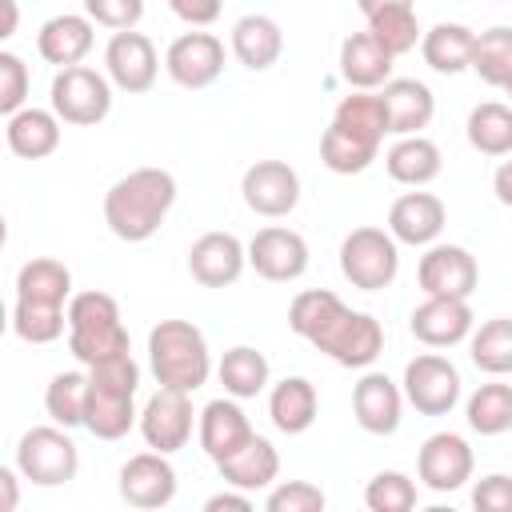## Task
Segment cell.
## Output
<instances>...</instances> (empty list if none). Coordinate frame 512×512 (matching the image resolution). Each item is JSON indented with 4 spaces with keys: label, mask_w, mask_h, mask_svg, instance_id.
Instances as JSON below:
<instances>
[{
    "label": "cell",
    "mask_w": 512,
    "mask_h": 512,
    "mask_svg": "<svg viewBox=\"0 0 512 512\" xmlns=\"http://www.w3.org/2000/svg\"><path fill=\"white\" fill-rule=\"evenodd\" d=\"M364 504L372 512H412L416 508V480L388 468V472H376L364 488Z\"/></svg>",
    "instance_id": "7bdbcfd3"
},
{
    "label": "cell",
    "mask_w": 512,
    "mask_h": 512,
    "mask_svg": "<svg viewBox=\"0 0 512 512\" xmlns=\"http://www.w3.org/2000/svg\"><path fill=\"white\" fill-rule=\"evenodd\" d=\"M444 220H448L444 200L432 192H404L388 208V232L396 236V244H412V248L436 244V236L444 232Z\"/></svg>",
    "instance_id": "44dd1931"
},
{
    "label": "cell",
    "mask_w": 512,
    "mask_h": 512,
    "mask_svg": "<svg viewBox=\"0 0 512 512\" xmlns=\"http://www.w3.org/2000/svg\"><path fill=\"white\" fill-rule=\"evenodd\" d=\"M44 408H48V416L56 424L80 428L84 424V408H88V372H56L48 380Z\"/></svg>",
    "instance_id": "f35d334b"
},
{
    "label": "cell",
    "mask_w": 512,
    "mask_h": 512,
    "mask_svg": "<svg viewBox=\"0 0 512 512\" xmlns=\"http://www.w3.org/2000/svg\"><path fill=\"white\" fill-rule=\"evenodd\" d=\"M248 264L256 268V276H264L272 284H288L308 272V244L300 232L268 224L248 240Z\"/></svg>",
    "instance_id": "9a60e30c"
},
{
    "label": "cell",
    "mask_w": 512,
    "mask_h": 512,
    "mask_svg": "<svg viewBox=\"0 0 512 512\" xmlns=\"http://www.w3.org/2000/svg\"><path fill=\"white\" fill-rule=\"evenodd\" d=\"M472 324H476V316H472L468 300H460V296H428L408 316L412 336L420 344H428V348H452V344L468 340Z\"/></svg>",
    "instance_id": "d6986e66"
},
{
    "label": "cell",
    "mask_w": 512,
    "mask_h": 512,
    "mask_svg": "<svg viewBox=\"0 0 512 512\" xmlns=\"http://www.w3.org/2000/svg\"><path fill=\"white\" fill-rule=\"evenodd\" d=\"M472 48H476V32L468 24H432L424 36H420V52H424V64L432 72H444V76H456L464 68H472Z\"/></svg>",
    "instance_id": "4dcf8cb0"
},
{
    "label": "cell",
    "mask_w": 512,
    "mask_h": 512,
    "mask_svg": "<svg viewBox=\"0 0 512 512\" xmlns=\"http://www.w3.org/2000/svg\"><path fill=\"white\" fill-rule=\"evenodd\" d=\"M324 504H328V496L312 480H284L264 500L268 512H324Z\"/></svg>",
    "instance_id": "f6af8a7d"
},
{
    "label": "cell",
    "mask_w": 512,
    "mask_h": 512,
    "mask_svg": "<svg viewBox=\"0 0 512 512\" xmlns=\"http://www.w3.org/2000/svg\"><path fill=\"white\" fill-rule=\"evenodd\" d=\"M332 124H340V128H348V132H356V136H364V140H384V132H388V112H384V100L376 96V92H352V96H344L340 104H336V116H332Z\"/></svg>",
    "instance_id": "ab89813d"
},
{
    "label": "cell",
    "mask_w": 512,
    "mask_h": 512,
    "mask_svg": "<svg viewBox=\"0 0 512 512\" xmlns=\"http://www.w3.org/2000/svg\"><path fill=\"white\" fill-rule=\"evenodd\" d=\"M404 400L420 412V416H448L456 404H460V372L452 360L436 356V352H424V356H412L404 364Z\"/></svg>",
    "instance_id": "9c48e42d"
},
{
    "label": "cell",
    "mask_w": 512,
    "mask_h": 512,
    "mask_svg": "<svg viewBox=\"0 0 512 512\" xmlns=\"http://www.w3.org/2000/svg\"><path fill=\"white\" fill-rule=\"evenodd\" d=\"M492 192H496V200H500L504 208H512V160H504V164L496 168V176H492Z\"/></svg>",
    "instance_id": "816d5d0a"
},
{
    "label": "cell",
    "mask_w": 512,
    "mask_h": 512,
    "mask_svg": "<svg viewBox=\"0 0 512 512\" xmlns=\"http://www.w3.org/2000/svg\"><path fill=\"white\" fill-rule=\"evenodd\" d=\"M344 308V300L336 296V292H328V288H308V292H300L296 300H292V308H288V328L300 336V340H316L332 320H336V312Z\"/></svg>",
    "instance_id": "74e56055"
},
{
    "label": "cell",
    "mask_w": 512,
    "mask_h": 512,
    "mask_svg": "<svg viewBox=\"0 0 512 512\" xmlns=\"http://www.w3.org/2000/svg\"><path fill=\"white\" fill-rule=\"evenodd\" d=\"M92 16H76V12H60V16H52V20H44L40 24V32H36V52L48 60V64H56V68H72V64H80L88 52H92Z\"/></svg>",
    "instance_id": "7402d4cb"
},
{
    "label": "cell",
    "mask_w": 512,
    "mask_h": 512,
    "mask_svg": "<svg viewBox=\"0 0 512 512\" xmlns=\"http://www.w3.org/2000/svg\"><path fill=\"white\" fill-rule=\"evenodd\" d=\"M60 116L52 108H20L8 116L4 140L20 160H44L60 148Z\"/></svg>",
    "instance_id": "83f0119b"
},
{
    "label": "cell",
    "mask_w": 512,
    "mask_h": 512,
    "mask_svg": "<svg viewBox=\"0 0 512 512\" xmlns=\"http://www.w3.org/2000/svg\"><path fill=\"white\" fill-rule=\"evenodd\" d=\"M240 196L256 216L276 220V216H288L300 204V176L284 160H256L252 168H244Z\"/></svg>",
    "instance_id": "4fadbf2b"
},
{
    "label": "cell",
    "mask_w": 512,
    "mask_h": 512,
    "mask_svg": "<svg viewBox=\"0 0 512 512\" xmlns=\"http://www.w3.org/2000/svg\"><path fill=\"white\" fill-rule=\"evenodd\" d=\"M220 476L228 488H244V492H256V488H268L276 476H280V452L272 448V440L256 436L244 440L236 452H228L224 460H216Z\"/></svg>",
    "instance_id": "484cf974"
},
{
    "label": "cell",
    "mask_w": 512,
    "mask_h": 512,
    "mask_svg": "<svg viewBox=\"0 0 512 512\" xmlns=\"http://www.w3.org/2000/svg\"><path fill=\"white\" fill-rule=\"evenodd\" d=\"M352 412L356 424L372 436H392L400 428V412H404V388L392 384L384 372H364L352 388Z\"/></svg>",
    "instance_id": "ffe728a7"
},
{
    "label": "cell",
    "mask_w": 512,
    "mask_h": 512,
    "mask_svg": "<svg viewBox=\"0 0 512 512\" xmlns=\"http://www.w3.org/2000/svg\"><path fill=\"white\" fill-rule=\"evenodd\" d=\"M472 72H476L484 84L504 88V80L512 76V28H488V32L476 36Z\"/></svg>",
    "instance_id": "60d3db41"
},
{
    "label": "cell",
    "mask_w": 512,
    "mask_h": 512,
    "mask_svg": "<svg viewBox=\"0 0 512 512\" xmlns=\"http://www.w3.org/2000/svg\"><path fill=\"white\" fill-rule=\"evenodd\" d=\"M468 356H472V364L480 372L508 376L512 372V320L508 316H496V320H484L480 328H472Z\"/></svg>",
    "instance_id": "d590c367"
},
{
    "label": "cell",
    "mask_w": 512,
    "mask_h": 512,
    "mask_svg": "<svg viewBox=\"0 0 512 512\" xmlns=\"http://www.w3.org/2000/svg\"><path fill=\"white\" fill-rule=\"evenodd\" d=\"M136 384H140V364L132 360V352H120V356L88 368L84 428L96 440H120V436H128L132 424H140Z\"/></svg>",
    "instance_id": "7a4b0ae2"
},
{
    "label": "cell",
    "mask_w": 512,
    "mask_h": 512,
    "mask_svg": "<svg viewBox=\"0 0 512 512\" xmlns=\"http://www.w3.org/2000/svg\"><path fill=\"white\" fill-rule=\"evenodd\" d=\"M16 300L44 304V308H64V300H72V272L52 256L28 260L16 272Z\"/></svg>",
    "instance_id": "1f68e13d"
},
{
    "label": "cell",
    "mask_w": 512,
    "mask_h": 512,
    "mask_svg": "<svg viewBox=\"0 0 512 512\" xmlns=\"http://www.w3.org/2000/svg\"><path fill=\"white\" fill-rule=\"evenodd\" d=\"M380 100H384L388 132L392 136H416L436 116V96H432V88L424 80H408V76L388 80L384 92H380Z\"/></svg>",
    "instance_id": "cb8c5ba5"
},
{
    "label": "cell",
    "mask_w": 512,
    "mask_h": 512,
    "mask_svg": "<svg viewBox=\"0 0 512 512\" xmlns=\"http://www.w3.org/2000/svg\"><path fill=\"white\" fill-rule=\"evenodd\" d=\"M16 468L24 480H32L36 488H56V484H68L76 480V468H80V452H76V440L68 436L64 424H36L20 436L16 444Z\"/></svg>",
    "instance_id": "5b68a950"
},
{
    "label": "cell",
    "mask_w": 512,
    "mask_h": 512,
    "mask_svg": "<svg viewBox=\"0 0 512 512\" xmlns=\"http://www.w3.org/2000/svg\"><path fill=\"white\" fill-rule=\"evenodd\" d=\"M356 8L364 16H376V12H388V8H412V0H356Z\"/></svg>",
    "instance_id": "db71d44e"
},
{
    "label": "cell",
    "mask_w": 512,
    "mask_h": 512,
    "mask_svg": "<svg viewBox=\"0 0 512 512\" xmlns=\"http://www.w3.org/2000/svg\"><path fill=\"white\" fill-rule=\"evenodd\" d=\"M312 348L324 352L328 360H336L340 368H368L384 352V328H380L376 316L352 312L344 304V312L312 340Z\"/></svg>",
    "instance_id": "ba28073f"
},
{
    "label": "cell",
    "mask_w": 512,
    "mask_h": 512,
    "mask_svg": "<svg viewBox=\"0 0 512 512\" xmlns=\"http://www.w3.org/2000/svg\"><path fill=\"white\" fill-rule=\"evenodd\" d=\"M0 8H4V28H0V36L8 40V36L16 32V16H20V12H16V0H0Z\"/></svg>",
    "instance_id": "11a10c76"
},
{
    "label": "cell",
    "mask_w": 512,
    "mask_h": 512,
    "mask_svg": "<svg viewBox=\"0 0 512 512\" xmlns=\"http://www.w3.org/2000/svg\"><path fill=\"white\" fill-rule=\"evenodd\" d=\"M384 168H388V176H392L396 184L424 188V184H432V180L440 176L444 156H440L436 140H428V136H420V132H416V136H400V140L388 148Z\"/></svg>",
    "instance_id": "f546056e"
},
{
    "label": "cell",
    "mask_w": 512,
    "mask_h": 512,
    "mask_svg": "<svg viewBox=\"0 0 512 512\" xmlns=\"http://www.w3.org/2000/svg\"><path fill=\"white\" fill-rule=\"evenodd\" d=\"M164 68H168V76L180 88L200 92V88L220 80V72H224V44L212 32H184V36H176L168 44Z\"/></svg>",
    "instance_id": "7c38bea8"
},
{
    "label": "cell",
    "mask_w": 512,
    "mask_h": 512,
    "mask_svg": "<svg viewBox=\"0 0 512 512\" xmlns=\"http://www.w3.org/2000/svg\"><path fill=\"white\" fill-rule=\"evenodd\" d=\"M340 272L352 288L360 292H380L396 280L400 272V248H396V236L384 232V228H352L344 240H340Z\"/></svg>",
    "instance_id": "8992f818"
},
{
    "label": "cell",
    "mask_w": 512,
    "mask_h": 512,
    "mask_svg": "<svg viewBox=\"0 0 512 512\" xmlns=\"http://www.w3.org/2000/svg\"><path fill=\"white\" fill-rule=\"evenodd\" d=\"M392 52L364 28V32H352L344 36L340 44V76L360 88V92H372V88H384L392 80Z\"/></svg>",
    "instance_id": "603a6c76"
},
{
    "label": "cell",
    "mask_w": 512,
    "mask_h": 512,
    "mask_svg": "<svg viewBox=\"0 0 512 512\" xmlns=\"http://www.w3.org/2000/svg\"><path fill=\"white\" fill-rule=\"evenodd\" d=\"M468 144L480 156H512V108L500 100H484L468 112Z\"/></svg>",
    "instance_id": "d6a6232c"
},
{
    "label": "cell",
    "mask_w": 512,
    "mask_h": 512,
    "mask_svg": "<svg viewBox=\"0 0 512 512\" xmlns=\"http://www.w3.org/2000/svg\"><path fill=\"white\" fill-rule=\"evenodd\" d=\"M48 100L64 124L92 128L112 112V80L88 64H72V68H60L52 76Z\"/></svg>",
    "instance_id": "52a82bcc"
},
{
    "label": "cell",
    "mask_w": 512,
    "mask_h": 512,
    "mask_svg": "<svg viewBox=\"0 0 512 512\" xmlns=\"http://www.w3.org/2000/svg\"><path fill=\"white\" fill-rule=\"evenodd\" d=\"M204 508L208 512H224V508H236V512H248L252 508V496L240 488V492H216V496H208L204 500Z\"/></svg>",
    "instance_id": "f907efd6"
},
{
    "label": "cell",
    "mask_w": 512,
    "mask_h": 512,
    "mask_svg": "<svg viewBox=\"0 0 512 512\" xmlns=\"http://www.w3.org/2000/svg\"><path fill=\"white\" fill-rule=\"evenodd\" d=\"M104 68H108V80L128 92V96H140L156 84V72H160V60H156V48L144 32L128 28V32H116L104 48Z\"/></svg>",
    "instance_id": "2e32d148"
},
{
    "label": "cell",
    "mask_w": 512,
    "mask_h": 512,
    "mask_svg": "<svg viewBox=\"0 0 512 512\" xmlns=\"http://www.w3.org/2000/svg\"><path fill=\"white\" fill-rule=\"evenodd\" d=\"M188 396L192 392H180V388H156L148 396V404L140 408V436H144L148 448L172 456V452H180L188 444L192 420H196Z\"/></svg>",
    "instance_id": "30bf717a"
},
{
    "label": "cell",
    "mask_w": 512,
    "mask_h": 512,
    "mask_svg": "<svg viewBox=\"0 0 512 512\" xmlns=\"http://www.w3.org/2000/svg\"><path fill=\"white\" fill-rule=\"evenodd\" d=\"M504 92H508V96H512V76H508V80H504Z\"/></svg>",
    "instance_id": "9f6ffc18"
},
{
    "label": "cell",
    "mask_w": 512,
    "mask_h": 512,
    "mask_svg": "<svg viewBox=\"0 0 512 512\" xmlns=\"http://www.w3.org/2000/svg\"><path fill=\"white\" fill-rule=\"evenodd\" d=\"M472 508L476 512H512V476L488 472L472 488Z\"/></svg>",
    "instance_id": "c3c4849f"
},
{
    "label": "cell",
    "mask_w": 512,
    "mask_h": 512,
    "mask_svg": "<svg viewBox=\"0 0 512 512\" xmlns=\"http://www.w3.org/2000/svg\"><path fill=\"white\" fill-rule=\"evenodd\" d=\"M28 100V64L16 52H0V112L12 116Z\"/></svg>",
    "instance_id": "bcb514c9"
},
{
    "label": "cell",
    "mask_w": 512,
    "mask_h": 512,
    "mask_svg": "<svg viewBox=\"0 0 512 512\" xmlns=\"http://www.w3.org/2000/svg\"><path fill=\"white\" fill-rule=\"evenodd\" d=\"M16 472H20V468H0V492H4L0 508H4V512H12V508L20 504V492H16Z\"/></svg>",
    "instance_id": "f5cc1de1"
},
{
    "label": "cell",
    "mask_w": 512,
    "mask_h": 512,
    "mask_svg": "<svg viewBox=\"0 0 512 512\" xmlns=\"http://www.w3.org/2000/svg\"><path fill=\"white\" fill-rule=\"evenodd\" d=\"M120 496L132 508H164L176 496V468L168 464V452H136L120 468Z\"/></svg>",
    "instance_id": "ac0fdd59"
},
{
    "label": "cell",
    "mask_w": 512,
    "mask_h": 512,
    "mask_svg": "<svg viewBox=\"0 0 512 512\" xmlns=\"http://www.w3.org/2000/svg\"><path fill=\"white\" fill-rule=\"evenodd\" d=\"M248 264V248L232 232H204L188 248V272L204 288H228L240 280Z\"/></svg>",
    "instance_id": "e0dca14e"
},
{
    "label": "cell",
    "mask_w": 512,
    "mask_h": 512,
    "mask_svg": "<svg viewBox=\"0 0 512 512\" xmlns=\"http://www.w3.org/2000/svg\"><path fill=\"white\" fill-rule=\"evenodd\" d=\"M416 280L424 296H460L468 300L480 284L476 256L460 244H428V252L416 264Z\"/></svg>",
    "instance_id": "5bb4252c"
},
{
    "label": "cell",
    "mask_w": 512,
    "mask_h": 512,
    "mask_svg": "<svg viewBox=\"0 0 512 512\" xmlns=\"http://www.w3.org/2000/svg\"><path fill=\"white\" fill-rule=\"evenodd\" d=\"M200 448L216 460H224L228 452H236L244 440H252V424L244 416V408L236 404V396H220V400H208L204 412H200Z\"/></svg>",
    "instance_id": "d4e9b609"
},
{
    "label": "cell",
    "mask_w": 512,
    "mask_h": 512,
    "mask_svg": "<svg viewBox=\"0 0 512 512\" xmlns=\"http://www.w3.org/2000/svg\"><path fill=\"white\" fill-rule=\"evenodd\" d=\"M168 8L192 28H208L220 16V0H168Z\"/></svg>",
    "instance_id": "681fc988"
},
{
    "label": "cell",
    "mask_w": 512,
    "mask_h": 512,
    "mask_svg": "<svg viewBox=\"0 0 512 512\" xmlns=\"http://www.w3.org/2000/svg\"><path fill=\"white\" fill-rule=\"evenodd\" d=\"M148 364L160 388L196 392L208 384L212 372L208 340L192 320H160L148 332Z\"/></svg>",
    "instance_id": "3957f363"
},
{
    "label": "cell",
    "mask_w": 512,
    "mask_h": 512,
    "mask_svg": "<svg viewBox=\"0 0 512 512\" xmlns=\"http://www.w3.org/2000/svg\"><path fill=\"white\" fill-rule=\"evenodd\" d=\"M320 412V396L316 384L308 376H284L272 392H268V416L284 436H300L316 424Z\"/></svg>",
    "instance_id": "f1b7e54d"
},
{
    "label": "cell",
    "mask_w": 512,
    "mask_h": 512,
    "mask_svg": "<svg viewBox=\"0 0 512 512\" xmlns=\"http://www.w3.org/2000/svg\"><path fill=\"white\" fill-rule=\"evenodd\" d=\"M472 468H476V456H472L468 440L456 436V432H432L420 444L416 476L432 492H456V488H464L472 480Z\"/></svg>",
    "instance_id": "8fae6325"
},
{
    "label": "cell",
    "mask_w": 512,
    "mask_h": 512,
    "mask_svg": "<svg viewBox=\"0 0 512 512\" xmlns=\"http://www.w3.org/2000/svg\"><path fill=\"white\" fill-rule=\"evenodd\" d=\"M468 428L480 436H500L512 428V384H480L464 404Z\"/></svg>",
    "instance_id": "8d00e7d4"
},
{
    "label": "cell",
    "mask_w": 512,
    "mask_h": 512,
    "mask_svg": "<svg viewBox=\"0 0 512 512\" xmlns=\"http://www.w3.org/2000/svg\"><path fill=\"white\" fill-rule=\"evenodd\" d=\"M376 152H380L376 140H364V136L340 128V124H328L324 136H320V160H324V168L336 172V176H356V172H364V168L376 160Z\"/></svg>",
    "instance_id": "836d02e7"
},
{
    "label": "cell",
    "mask_w": 512,
    "mask_h": 512,
    "mask_svg": "<svg viewBox=\"0 0 512 512\" xmlns=\"http://www.w3.org/2000/svg\"><path fill=\"white\" fill-rule=\"evenodd\" d=\"M216 376H220V384H224L228 396L252 400V396H260V392L268 388V360H264V352H256V348L236 344V348L224 352Z\"/></svg>",
    "instance_id": "e575fe53"
},
{
    "label": "cell",
    "mask_w": 512,
    "mask_h": 512,
    "mask_svg": "<svg viewBox=\"0 0 512 512\" xmlns=\"http://www.w3.org/2000/svg\"><path fill=\"white\" fill-rule=\"evenodd\" d=\"M284 52V32L272 16L264 12H248L232 24V56L248 68V72H268Z\"/></svg>",
    "instance_id": "4316f807"
},
{
    "label": "cell",
    "mask_w": 512,
    "mask_h": 512,
    "mask_svg": "<svg viewBox=\"0 0 512 512\" xmlns=\"http://www.w3.org/2000/svg\"><path fill=\"white\" fill-rule=\"evenodd\" d=\"M176 204V176L164 168H132L104 192V224L116 240L144 244L160 232Z\"/></svg>",
    "instance_id": "6da1fadb"
},
{
    "label": "cell",
    "mask_w": 512,
    "mask_h": 512,
    "mask_svg": "<svg viewBox=\"0 0 512 512\" xmlns=\"http://www.w3.org/2000/svg\"><path fill=\"white\" fill-rule=\"evenodd\" d=\"M68 352L88 368L128 352V328L120 320V304L108 292L92 288L68 300Z\"/></svg>",
    "instance_id": "277c9868"
},
{
    "label": "cell",
    "mask_w": 512,
    "mask_h": 512,
    "mask_svg": "<svg viewBox=\"0 0 512 512\" xmlns=\"http://www.w3.org/2000/svg\"><path fill=\"white\" fill-rule=\"evenodd\" d=\"M84 16H92L96 24H104L112 32H128L140 24L144 0H84Z\"/></svg>",
    "instance_id": "7dc6e473"
},
{
    "label": "cell",
    "mask_w": 512,
    "mask_h": 512,
    "mask_svg": "<svg viewBox=\"0 0 512 512\" xmlns=\"http://www.w3.org/2000/svg\"><path fill=\"white\" fill-rule=\"evenodd\" d=\"M368 32H372L392 56H404V52H412L416 40H420L416 8H388V12L368 16Z\"/></svg>",
    "instance_id": "ee69618b"
},
{
    "label": "cell",
    "mask_w": 512,
    "mask_h": 512,
    "mask_svg": "<svg viewBox=\"0 0 512 512\" xmlns=\"http://www.w3.org/2000/svg\"><path fill=\"white\" fill-rule=\"evenodd\" d=\"M68 328V308H44V304H12V332L24 344H52Z\"/></svg>",
    "instance_id": "b9f144b4"
}]
</instances>
